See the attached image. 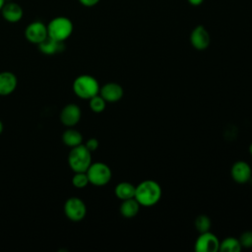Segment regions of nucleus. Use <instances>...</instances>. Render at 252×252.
I'll return each mask as SVG.
<instances>
[{"mask_svg":"<svg viewBox=\"0 0 252 252\" xmlns=\"http://www.w3.org/2000/svg\"><path fill=\"white\" fill-rule=\"evenodd\" d=\"M161 187L155 180H144L135 190V199L138 201L140 206L152 207L155 206L161 198Z\"/></svg>","mask_w":252,"mask_h":252,"instance_id":"f257e3e1","label":"nucleus"},{"mask_svg":"<svg viewBox=\"0 0 252 252\" xmlns=\"http://www.w3.org/2000/svg\"><path fill=\"white\" fill-rule=\"evenodd\" d=\"M99 89L98 82L91 75L78 76L73 82V91L75 94L83 99H90L98 94Z\"/></svg>","mask_w":252,"mask_h":252,"instance_id":"f03ea898","label":"nucleus"},{"mask_svg":"<svg viewBox=\"0 0 252 252\" xmlns=\"http://www.w3.org/2000/svg\"><path fill=\"white\" fill-rule=\"evenodd\" d=\"M92 163V153L81 144L72 148L68 155V164L74 172H86Z\"/></svg>","mask_w":252,"mask_h":252,"instance_id":"7ed1b4c3","label":"nucleus"},{"mask_svg":"<svg viewBox=\"0 0 252 252\" xmlns=\"http://www.w3.org/2000/svg\"><path fill=\"white\" fill-rule=\"evenodd\" d=\"M73 32V23L67 17H56L47 25V34L51 38L63 42Z\"/></svg>","mask_w":252,"mask_h":252,"instance_id":"20e7f679","label":"nucleus"},{"mask_svg":"<svg viewBox=\"0 0 252 252\" xmlns=\"http://www.w3.org/2000/svg\"><path fill=\"white\" fill-rule=\"evenodd\" d=\"M87 175L91 184L95 186H103L111 179V169L103 162L91 163L87 169Z\"/></svg>","mask_w":252,"mask_h":252,"instance_id":"39448f33","label":"nucleus"},{"mask_svg":"<svg viewBox=\"0 0 252 252\" xmlns=\"http://www.w3.org/2000/svg\"><path fill=\"white\" fill-rule=\"evenodd\" d=\"M64 212L66 217L72 221L82 220L87 214V207L83 200L77 197L67 199L64 204Z\"/></svg>","mask_w":252,"mask_h":252,"instance_id":"423d86ee","label":"nucleus"},{"mask_svg":"<svg viewBox=\"0 0 252 252\" xmlns=\"http://www.w3.org/2000/svg\"><path fill=\"white\" fill-rule=\"evenodd\" d=\"M220 248L219 238L211 231L202 232L195 242L197 252H216Z\"/></svg>","mask_w":252,"mask_h":252,"instance_id":"0eeeda50","label":"nucleus"},{"mask_svg":"<svg viewBox=\"0 0 252 252\" xmlns=\"http://www.w3.org/2000/svg\"><path fill=\"white\" fill-rule=\"evenodd\" d=\"M25 36L30 42L38 44L48 36L47 26L39 21L32 22L27 26L25 30Z\"/></svg>","mask_w":252,"mask_h":252,"instance_id":"6e6552de","label":"nucleus"},{"mask_svg":"<svg viewBox=\"0 0 252 252\" xmlns=\"http://www.w3.org/2000/svg\"><path fill=\"white\" fill-rule=\"evenodd\" d=\"M211 42L209 32L203 26H197L190 33V43L197 50L208 48Z\"/></svg>","mask_w":252,"mask_h":252,"instance_id":"1a4fd4ad","label":"nucleus"},{"mask_svg":"<svg viewBox=\"0 0 252 252\" xmlns=\"http://www.w3.org/2000/svg\"><path fill=\"white\" fill-rule=\"evenodd\" d=\"M81 108L75 103H69L65 105L60 112V121L67 127L76 125L81 119Z\"/></svg>","mask_w":252,"mask_h":252,"instance_id":"9d476101","label":"nucleus"},{"mask_svg":"<svg viewBox=\"0 0 252 252\" xmlns=\"http://www.w3.org/2000/svg\"><path fill=\"white\" fill-rule=\"evenodd\" d=\"M231 177L232 179L240 184L246 183L250 180L252 175V169L249 163H247L244 160H238L233 163L231 166Z\"/></svg>","mask_w":252,"mask_h":252,"instance_id":"9b49d317","label":"nucleus"},{"mask_svg":"<svg viewBox=\"0 0 252 252\" xmlns=\"http://www.w3.org/2000/svg\"><path fill=\"white\" fill-rule=\"evenodd\" d=\"M106 102H116L123 96V88L117 83H107L99 89L98 93Z\"/></svg>","mask_w":252,"mask_h":252,"instance_id":"f8f14e48","label":"nucleus"},{"mask_svg":"<svg viewBox=\"0 0 252 252\" xmlns=\"http://www.w3.org/2000/svg\"><path fill=\"white\" fill-rule=\"evenodd\" d=\"M1 13L4 20L9 23L19 22L24 15L22 7L16 2H5L1 9Z\"/></svg>","mask_w":252,"mask_h":252,"instance_id":"ddd939ff","label":"nucleus"},{"mask_svg":"<svg viewBox=\"0 0 252 252\" xmlns=\"http://www.w3.org/2000/svg\"><path fill=\"white\" fill-rule=\"evenodd\" d=\"M18 80L15 74L9 71L0 73V95H8L17 88Z\"/></svg>","mask_w":252,"mask_h":252,"instance_id":"4468645a","label":"nucleus"},{"mask_svg":"<svg viewBox=\"0 0 252 252\" xmlns=\"http://www.w3.org/2000/svg\"><path fill=\"white\" fill-rule=\"evenodd\" d=\"M37 45H38V49L43 54H46V55H53L57 52H60L64 48L63 42L57 41V40L51 38L50 36H47L46 38H44Z\"/></svg>","mask_w":252,"mask_h":252,"instance_id":"2eb2a0df","label":"nucleus"},{"mask_svg":"<svg viewBox=\"0 0 252 252\" xmlns=\"http://www.w3.org/2000/svg\"><path fill=\"white\" fill-rule=\"evenodd\" d=\"M119 210H120V214L123 217H125L127 219H131L138 215L139 210H140V204L138 203V201L135 198L123 200L120 205Z\"/></svg>","mask_w":252,"mask_h":252,"instance_id":"dca6fc26","label":"nucleus"},{"mask_svg":"<svg viewBox=\"0 0 252 252\" xmlns=\"http://www.w3.org/2000/svg\"><path fill=\"white\" fill-rule=\"evenodd\" d=\"M135 190H136V187L133 184H131L130 182L123 181L116 185L114 192H115L116 197L123 201V200L134 198Z\"/></svg>","mask_w":252,"mask_h":252,"instance_id":"f3484780","label":"nucleus"},{"mask_svg":"<svg viewBox=\"0 0 252 252\" xmlns=\"http://www.w3.org/2000/svg\"><path fill=\"white\" fill-rule=\"evenodd\" d=\"M62 141L66 146L74 148L83 143V136L78 130L69 128L64 131L62 135Z\"/></svg>","mask_w":252,"mask_h":252,"instance_id":"a211bd4d","label":"nucleus"},{"mask_svg":"<svg viewBox=\"0 0 252 252\" xmlns=\"http://www.w3.org/2000/svg\"><path fill=\"white\" fill-rule=\"evenodd\" d=\"M242 248L239 239L235 237H226L222 241L220 242L219 250L221 252H238Z\"/></svg>","mask_w":252,"mask_h":252,"instance_id":"6ab92c4d","label":"nucleus"},{"mask_svg":"<svg viewBox=\"0 0 252 252\" xmlns=\"http://www.w3.org/2000/svg\"><path fill=\"white\" fill-rule=\"evenodd\" d=\"M194 224H195L196 229L200 233H202V232L210 231V228L212 226V221L209 217H207L205 215H200L196 218Z\"/></svg>","mask_w":252,"mask_h":252,"instance_id":"aec40b11","label":"nucleus"},{"mask_svg":"<svg viewBox=\"0 0 252 252\" xmlns=\"http://www.w3.org/2000/svg\"><path fill=\"white\" fill-rule=\"evenodd\" d=\"M105 105H106V101L99 94L90 98V108L92 109V111L95 113L102 112L105 108Z\"/></svg>","mask_w":252,"mask_h":252,"instance_id":"412c9836","label":"nucleus"},{"mask_svg":"<svg viewBox=\"0 0 252 252\" xmlns=\"http://www.w3.org/2000/svg\"><path fill=\"white\" fill-rule=\"evenodd\" d=\"M72 183L77 188L86 187L90 183L87 172H75L72 178Z\"/></svg>","mask_w":252,"mask_h":252,"instance_id":"4be33fe9","label":"nucleus"},{"mask_svg":"<svg viewBox=\"0 0 252 252\" xmlns=\"http://www.w3.org/2000/svg\"><path fill=\"white\" fill-rule=\"evenodd\" d=\"M239 242L242 247L251 248L252 247V231L246 230L243 233H241L239 237Z\"/></svg>","mask_w":252,"mask_h":252,"instance_id":"5701e85b","label":"nucleus"},{"mask_svg":"<svg viewBox=\"0 0 252 252\" xmlns=\"http://www.w3.org/2000/svg\"><path fill=\"white\" fill-rule=\"evenodd\" d=\"M86 148L92 153L94 152L97 148H98V141L95 138H91L87 141V143L85 144Z\"/></svg>","mask_w":252,"mask_h":252,"instance_id":"b1692460","label":"nucleus"},{"mask_svg":"<svg viewBox=\"0 0 252 252\" xmlns=\"http://www.w3.org/2000/svg\"><path fill=\"white\" fill-rule=\"evenodd\" d=\"M80 3L86 7H93L94 5H96L99 0H79Z\"/></svg>","mask_w":252,"mask_h":252,"instance_id":"393cba45","label":"nucleus"},{"mask_svg":"<svg viewBox=\"0 0 252 252\" xmlns=\"http://www.w3.org/2000/svg\"><path fill=\"white\" fill-rule=\"evenodd\" d=\"M203 1L204 0H188L189 4L192 5V6H199V5H201L203 3Z\"/></svg>","mask_w":252,"mask_h":252,"instance_id":"a878e982","label":"nucleus"},{"mask_svg":"<svg viewBox=\"0 0 252 252\" xmlns=\"http://www.w3.org/2000/svg\"><path fill=\"white\" fill-rule=\"evenodd\" d=\"M4 4H5V0H0V11H1Z\"/></svg>","mask_w":252,"mask_h":252,"instance_id":"bb28decb","label":"nucleus"},{"mask_svg":"<svg viewBox=\"0 0 252 252\" xmlns=\"http://www.w3.org/2000/svg\"><path fill=\"white\" fill-rule=\"evenodd\" d=\"M2 131H3V123L0 121V134L2 133Z\"/></svg>","mask_w":252,"mask_h":252,"instance_id":"cd10ccee","label":"nucleus"},{"mask_svg":"<svg viewBox=\"0 0 252 252\" xmlns=\"http://www.w3.org/2000/svg\"><path fill=\"white\" fill-rule=\"evenodd\" d=\"M249 152H250V154H251V156H252V144L249 146Z\"/></svg>","mask_w":252,"mask_h":252,"instance_id":"c85d7f7f","label":"nucleus"}]
</instances>
